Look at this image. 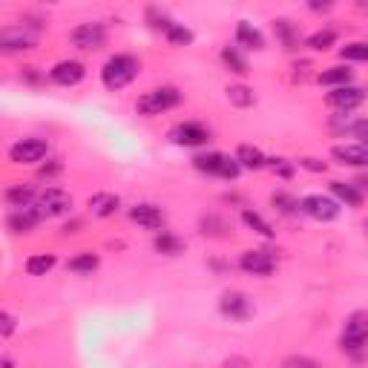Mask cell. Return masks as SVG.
<instances>
[{"instance_id":"cell-1","label":"cell","mask_w":368,"mask_h":368,"mask_svg":"<svg viewBox=\"0 0 368 368\" xmlns=\"http://www.w3.org/2000/svg\"><path fill=\"white\" fill-rule=\"evenodd\" d=\"M141 64H138V58L133 55H112L104 70H101V81L107 89H124L136 75H138Z\"/></svg>"},{"instance_id":"cell-2","label":"cell","mask_w":368,"mask_h":368,"mask_svg":"<svg viewBox=\"0 0 368 368\" xmlns=\"http://www.w3.org/2000/svg\"><path fill=\"white\" fill-rule=\"evenodd\" d=\"M178 104H181V96H178L176 86H159V89L144 92V96L136 101V110L150 118V115H162V112H167Z\"/></svg>"},{"instance_id":"cell-3","label":"cell","mask_w":368,"mask_h":368,"mask_svg":"<svg viewBox=\"0 0 368 368\" xmlns=\"http://www.w3.org/2000/svg\"><path fill=\"white\" fill-rule=\"evenodd\" d=\"M35 207L44 219H55V216H64V213H70L72 207V199L67 190H60V188H46L38 193L35 199Z\"/></svg>"},{"instance_id":"cell-4","label":"cell","mask_w":368,"mask_h":368,"mask_svg":"<svg viewBox=\"0 0 368 368\" xmlns=\"http://www.w3.org/2000/svg\"><path fill=\"white\" fill-rule=\"evenodd\" d=\"M340 343H343L346 351H360V348L368 343V311H354V314L346 320V328H343Z\"/></svg>"},{"instance_id":"cell-5","label":"cell","mask_w":368,"mask_h":368,"mask_svg":"<svg viewBox=\"0 0 368 368\" xmlns=\"http://www.w3.org/2000/svg\"><path fill=\"white\" fill-rule=\"evenodd\" d=\"M49 152V144L44 138H20L9 147V159L15 164H38Z\"/></svg>"},{"instance_id":"cell-6","label":"cell","mask_w":368,"mask_h":368,"mask_svg":"<svg viewBox=\"0 0 368 368\" xmlns=\"http://www.w3.org/2000/svg\"><path fill=\"white\" fill-rule=\"evenodd\" d=\"M70 41L75 49H84V52H96L107 44V32L101 23H81L70 32Z\"/></svg>"},{"instance_id":"cell-7","label":"cell","mask_w":368,"mask_h":368,"mask_svg":"<svg viewBox=\"0 0 368 368\" xmlns=\"http://www.w3.org/2000/svg\"><path fill=\"white\" fill-rule=\"evenodd\" d=\"M299 210L308 213V216L317 219V222H331V219L340 216V204H336L331 196H320V193L305 196V199L299 202Z\"/></svg>"},{"instance_id":"cell-8","label":"cell","mask_w":368,"mask_h":368,"mask_svg":"<svg viewBox=\"0 0 368 368\" xmlns=\"http://www.w3.org/2000/svg\"><path fill=\"white\" fill-rule=\"evenodd\" d=\"M239 268L254 276H270L276 270V259L268 251H244L239 259Z\"/></svg>"},{"instance_id":"cell-9","label":"cell","mask_w":368,"mask_h":368,"mask_svg":"<svg viewBox=\"0 0 368 368\" xmlns=\"http://www.w3.org/2000/svg\"><path fill=\"white\" fill-rule=\"evenodd\" d=\"M170 138L181 147H202V144H207L210 133H207V127L196 124V121H184V124L170 130Z\"/></svg>"},{"instance_id":"cell-10","label":"cell","mask_w":368,"mask_h":368,"mask_svg":"<svg viewBox=\"0 0 368 368\" xmlns=\"http://www.w3.org/2000/svg\"><path fill=\"white\" fill-rule=\"evenodd\" d=\"M130 219H133L138 228H144V230H159V228H164V210H162L159 204L144 202V204H136V207L130 210Z\"/></svg>"},{"instance_id":"cell-11","label":"cell","mask_w":368,"mask_h":368,"mask_svg":"<svg viewBox=\"0 0 368 368\" xmlns=\"http://www.w3.org/2000/svg\"><path fill=\"white\" fill-rule=\"evenodd\" d=\"M84 75H86V70H84L81 60H58V64L49 70V78L60 86H75V84L84 81Z\"/></svg>"},{"instance_id":"cell-12","label":"cell","mask_w":368,"mask_h":368,"mask_svg":"<svg viewBox=\"0 0 368 368\" xmlns=\"http://www.w3.org/2000/svg\"><path fill=\"white\" fill-rule=\"evenodd\" d=\"M219 308H222V314L230 317V320H248V317L254 314L251 299L244 296V294H239V291H228V294L222 296V302H219Z\"/></svg>"},{"instance_id":"cell-13","label":"cell","mask_w":368,"mask_h":368,"mask_svg":"<svg viewBox=\"0 0 368 368\" xmlns=\"http://www.w3.org/2000/svg\"><path fill=\"white\" fill-rule=\"evenodd\" d=\"M44 216L38 213V207H20V210H12L9 216H6V228L12 233H29V230H35V225L41 222Z\"/></svg>"},{"instance_id":"cell-14","label":"cell","mask_w":368,"mask_h":368,"mask_svg":"<svg viewBox=\"0 0 368 368\" xmlns=\"http://www.w3.org/2000/svg\"><path fill=\"white\" fill-rule=\"evenodd\" d=\"M362 101H365V92L360 86H340V89L328 92V104L334 110H346L348 112V110H357Z\"/></svg>"},{"instance_id":"cell-15","label":"cell","mask_w":368,"mask_h":368,"mask_svg":"<svg viewBox=\"0 0 368 368\" xmlns=\"http://www.w3.org/2000/svg\"><path fill=\"white\" fill-rule=\"evenodd\" d=\"M331 156L348 167H368V147L362 144H336L331 150Z\"/></svg>"},{"instance_id":"cell-16","label":"cell","mask_w":368,"mask_h":368,"mask_svg":"<svg viewBox=\"0 0 368 368\" xmlns=\"http://www.w3.org/2000/svg\"><path fill=\"white\" fill-rule=\"evenodd\" d=\"M35 35H29L26 29H4L0 32V49L4 52H18V49H32Z\"/></svg>"},{"instance_id":"cell-17","label":"cell","mask_w":368,"mask_h":368,"mask_svg":"<svg viewBox=\"0 0 368 368\" xmlns=\"http://www.w3.org/2000/svg\"><path fill=\"white\" fill-rule=\"evenodd\" d=\"M118 207H121V202H118V196H112V193H96V196L89 199V210L96 213L98 219L115 216V213H118Z\"/></svg>"},{"instance_id":"cell-18","label":"cell","mask_w":368,"mask_h":368,"mask_svg":"<svg viewBox=\"0 0 368 368\" xmlns=\"http://www.w3.org/2000/svg\"><path fill=\"white\" fill-rule=\"evenodd\" d=\"M236 41H239L242 46H248V49H262V46H265L262 32H259L254 23H248V20H242V23L236 26Z\"/></svg>"},{"instance_id":"cell-19","label":"cell","mask_w":368,"mask_h":368,"mask_svg":"<svg viewBox=\"0 0 368 368\" xmlns=\"http://www.w3.org/2000/svg\"><path fill=\"white\" fill-rule=\"evenodd\" d=\"M236 162H239L242 167H248V170H262L268 159L262 156V150H259V147H251V144H242V147L236 150Z\"/></svg>"},{"instance_id":"cell-20","label":"cell","mask_w":368,"mask_h":368,"mask_svg":"<svg viewBox=\"0 0 368 368\" xmlns=\"http://www.w3.org/2000/svg\"><path fill=\"white\" fill-rule=\"evenodd\" d=\"M35 199H38V196H35V190L29 188V184H15V188L6 190V202H9L15 210H20V207H32Z\"/></svg>"},{"instance_id":"cell-21","label":"cell","mask_w":368,"mask_h":368,"mask_svg":"<svg viewBox=\"0 0 368 368\" xmlns=\"http://www.w3.org/2000/svg\"><path fill=\"white\" fill-rule=\"evenodd\" d=\"M331 193L340 199V202H346L348 207H360L362 204V193L354 188V184H346V181H331Z\"/></svg>"},{"instance_id":"cell-22","label":"cell","mask_w":368,"mask_h":368,"mask_svg":"<svg viewBox=\"0 0 368 368\" xmlns=\"http://www.w3.org/2000/svg\"><path fill=\"white\" fill-rule=\"evenodd\" d=\"M152 248H156L159 254H164V256H178V254H184V242L178 236H173V233H159L156 242H152Z\"/></svg>"},{"instance_id":"cell-23","label":"cell","mask_w":368,"mask_h":368,"mask_svg":"<svg viewBox=\"0 0 368 368\" xmlns=\"http://www.w3.org/2000/svg\"><path fill=\"white\" fill-rule=\"evenodd\" d=\"M228 101L244 110V107H254V104H256V96H254V89H251V86L236 84V86H228Z\"/></svg>"},{"instance_id":"cell-24","label":"cell","mask_w":368,"mask_h":368,"mask_svg":"<svg viewBox=\"0 0 368 368\" xmlns=\"http://www.w3.org/2000/svg\"><path fill=\"white\" fill-rule=\"evenodd\" d=\"M222 162H225V156H222V152H202V156H196V159H193L196 170H202V173H210V176H219V170H222Z\"/></svg>"},{"instance_id":"cell-25","label":"cell","mask_w":368,"mask_h":368,"mask_svg":"<svg viewBox=\"0 0 368 368\" xmlns=\"http://www.w3.org/2000/svg\"><path fill=\"white\" fill-rule=\"evenodd\" d=\"M52 268H55V256L52 254H38V256L26 259V273L29 276H46Z\"/></svg>"},{"instance_id":"cell-26","label":"cell","mask_w":368,"mask_h":368,"mask_svg":"<svg viewBox=\"0 0 368 368\" xmlns=\"http://www.w3.org/2000/svg\"><path fill=\"white\" fill-rule=\"evenodd\" d=\"M348 81H351V70H346V67H331V70H325L322 75H320V84H325V86H348Z\"/></svg>"},{"instance_id":"cell-27","label":"cell","mask_w":368,"mask_h":368,"mask_svg":"<svg viewBox=\"0 0 368 368\" xmlns=\"http://www.w3.org/2000/svg\"><path fill=\"white\" fill-rule=\"evenodd\" d=\"M273 29H276V35H280V41L285 44V49H296L299 46V32L294 29L291 20H276Z\"/></svg>"},{"instance_id":"cell-28","label":"cell","mask_w":368,"mask_h":368,"mask_svg":"<svg viewBox=\"0 0 368 368\" xmlns=\"http://www.w3.org/2000/svg\"><path fill=\"white\" fill-rule=\"evenodd\" d=\"M222 60H225V67H228L230 72H236V75H248V72H251V70H248V60H244L233 46L222 49Z\"/></svg>"},{"instance_id":"cell-29","label":"cell","mask_w":368,"mask_h":368,"mask_svg":"<svg viewBox=\"0 0 368 368\" xmlns=\"http://www.w3.org/2000/svg\"><path fill=\"white\" fill-rule=\"evenodd\" d=\"M242 222L248 225L251 230H256V233L268 236V239L273 236V228H270V225H268V222H265V219L259 216V213H254V210H244V213H242Z\"/></svg>"},{"instance_id":"cell-30","label":"cell","mask_w":368,"mask_h":368,"mask_svg":"<svg viewBox=\"0 0 368 368\" xmlns=\"http://www.w3.org/2000/svg\"><path fill=\"white\" fill-rule=\"evenodd\" d=\"M72 273H92L98 268V256L96 254H81V256H75V259H70V265H67Z\"/></svg>"},{"instance_id":"cell-31","label":"cell","mask_w":368,"mask_h":368,"mask_svg":"<svg viewBox=\"0 0 368 368\" xmlns=\"http://www.w3.org/2000/svg\"><path fill=\"white\" fill-rule=\"evenodd\" d=\"M334 41H336V32H334V29H320V32H314V35L308 38V46H311L314 52H325Z\"/></svg>"},{"instance_id":"cell-32","label":"cell","mask_w":368,"mask_h":368,"mask_svg":"<svg viewBox=\"0 0 368 368\" xmlns=\"http://www.w3.org/2000/svg\"><path fill=\"white\" fill-rule=\"evenodd\" d=\"M167 41L173 46H188V44H193V32H190V29H184L181 23H173L167 29Z\"/></svg>"},{"instance_id":"cell-33","label":"cell","mask_w":368,"mask_h":368,"mask_svg":"<svg viewBox=\"0 0 368 368\" xmlns=\"http://www.w3.org/2000/svg\"><path fill=\"white\" fill-rule=\"evenodd\" d=\"M340 55H343L346 60H368V44H362V41L346 44V46L340 49Z\"/></svg>"},{"instance_id":"cell-34","label":"cell","mask_w":368,"mask_h":368,"mask_svg":"<svg viewBox=\"0 0 368 368\" xmlns=\"http://www.w3.org/2000/svg\"><path fill=\"white\" fill-rule=\"evenodd\" d=\"M270 202H273L276 207H280V210L285 213V216H291V213H296V210H299V202H296L294 196L282 193V190H280V193H273V196H270Z\"/></svg>"},{"instance_id":"cell-35","label":"cell","mask_w":368,"mask_h":368,"mask_svg":"<svg viewBox=\"0 0 368 368\" xmlns=\"http://www.w3.org/2000/svg\"><path fill=\"white\" fill-rule=\"evenodd\" d=\"M239 170H242V164H239L236 159L225 156V162H222V170H219V176H222V178H230V181H233V178L239 176Z\"/></svg>"},{"instance_id":"cell-36","label":"cell","mask_w":368,"mask_h":368,"mask_svg":"<svg viewBox=\"0 0 368 368\" xmlns=\"http://www.w3.org/2000/svg\"><path fill=\"white\" fill-rule=\"evenodd\" d=\"M351 133L360 138V144H362V147H368V118H362V121H354Z\"/></svg>"},{"instance_id":"cell-37","label":"cell","mask_w":368,"mask_h":368,"mask_svg":"<svg viewBox=\"0 0 368 368\" xmlns=\"http://www.w3.org/2000/svg\"><path fill=\"white\" fill-rule=\"evenodd\" d=\"M285 368H320V362H314L311 357H291L285 360Z\"/></svg>"},{"instance_id":"cell-38","label":"cell","mask_w":368,"mask_h":368,"mask_svg":"<svg viewBox=\"0 0 368 368\" xmlns=\"http://www.w3.org/2000/svg\"><path fill=\"white\" fill-rule=\"evenodd\" d=\"M12 331H15V317H12L9 311H4V314H0V334H4L6 340H9Z\"/></svg>"},{"instance_id":"cell-39","label":"cell","mask_w":368,"mask_h":368,"mask_svg":"<svg viewBox=\"0 0 368 368\" xmlns=\"http://www.w3.org/2000/svg\"><path fill=\"white\" fill-rule=\"evenodd\" d=\"M299 164H302V167H308V170H314V173H325V164L317 162V159H302Z\"/></svg>"},{"instance_id":"cell-40","label":"cell","mask_w":368,"mask_h":368,"mask_svg":"<svg viewBox=\"0 0 368 368\" xmlns=\"http://www.w3.org/2000/svg\"><path fill=\"white\" fill-rule=\"evenodd\" d=\"M273 170H276V173H280L282 178H291V173H294V170H291V167H288V164H285L282 159H276V162H273Z\"/></svg>"},{"instance_id":"cell-41","label":"cell","mask_w":368,"mask_h":368,"mask_svg":"<svg viewBox=\"0 0 368 368\" xmlns=\"http://www.w3.org/2000/svg\"><path fill=\"white\" fill-rule=\"evenodd\" d=\"M4 368H12V360H9V357H4Z\"/></svg>"},{"instance_id":"cell-42","label":"cell","mask_w":368,"mask_h":368,"mask_svg":"<svg viewBox=\"0 0 368 368\" xmlns=\"http://www.w3.org/2000/svg\"><path fill=\"white\" fill-rule=\"evenodd\" d=\"M365 230H368V219H365Z\"/></svg>"}]
</instances>
